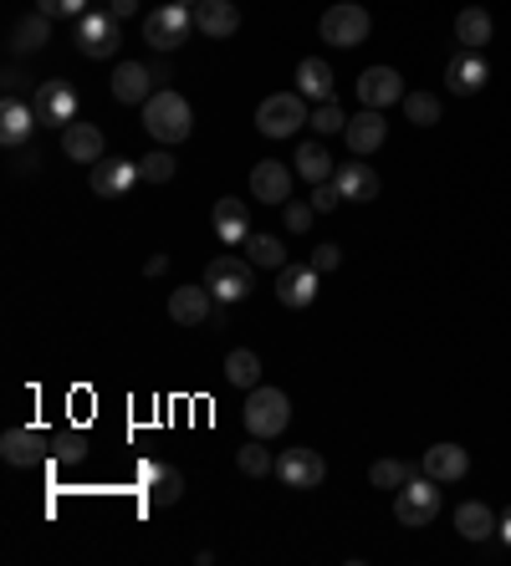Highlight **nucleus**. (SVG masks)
I'll return each mask as SVG.
<instances>
[{"label": "nucleus", "mask_w": 511, "mask_h": 566, "mask_svg": "<svg viewBox=\"0 0 511 566\" xmlns=\"http://www.w3.org/2000/svg\"><path fill=\"white\" fill-rule=\"evenodd\" d=\"M144 128H149L153 143H164V149H174V143H185L189 134H195V113H189V98L185 92H153L149 102H144Z\"/></svg>", "instance_id": "obj_1"}, {"label": "nucleus", "mask_w": 511, "mask_h": 566, "mask_svg": "<svg viewBox=\"0 0 511 566\" xmlns=\"http://www.w3.org/2000/svg\"><path fill=\"white\" fill-rule=\"evenodd\" d=\"M246 429H251V439H276V433L291 424V399L282 393V388H251V399H246Z\"/></svg>", "instance_id": "obj_2"}, {"label": "nucleus", "mask_w": 511, "mask_h": 566, "mask_svg": "<svg viewBox=\"0 0 511 566\" xmlns=\"http://www.w3.org/2000/svg\"><path fill=\"white\" fill-rule=\"evenodd\" d=\"M307 117H312V108H307L302 92H272V98L256 108V134L261 138H291Z\"/></svg>", "instance_id": "obj_3"}, {"label": "nucleus", "mask_w": 511, "mask_h": 566, "mask_svg": "<svg viewBox=\"0 0 511 566\" xmlns=\"http://www.w3.org/2000/svg\"><path fill=\"white\" fill-rule=\"evenodd\" d=\"M317 32H323L327 47H363V41H369V32H374V21H369V11H363V5H353V0H338V5H327V11H323Z\"/></svg>", "instance_id": "obj_4"}, {"label": "nucleus", "mask_w": 511, "mask_h": 566, "mask_svg": "<svg viewBox=\"0 0 511 566\" xmlns=\"http://www.w3.org/2000/svg\"><path fill=\"white\" fill-rule=\"evenodd\" d=\"M440 480H429V475H414L409 485H399V495H394V516L399 526H429V520L440 516Z\"/></svg>", "instance_id": "obj_5"}, {"label": "nucleus", "mask_w": 511, "mask_h": 566, "mask_svg": "<svg viewBox=\"0 0 511 566\" xmlns=\"http://www.w3.org/2000/svg\"><path fill=\"white\" fill-rule=\"evenodd\" d=\"M189 32H195V11H189V5H179V0H170V5H159V11H149V16H144V41H149L153 51L185 47Z\"/></svg>", "instance_id": "obj_6"}, {"label": "nucleus", "mask_w": 511, "mask_h": 566, "mask_svg": "<svg viewBox=\"0 0 511 566\" xmlns=\"http://www.w3.org/2000/svg\"><path fill=\"white\" fill-rule=\"evenodd\" d=\"M200 281L210 286V297H215V301H230V306L251 297V286H256V281H251V261H236V255H215V261L204 266Z\"/></svg>", "instance_id": "obj_7"}, {"label": "nucleus", "mask_w": 511, "mask_h": 566, "mask_svg": "<svg viewBox=\"0 0 511 566\" xmlns=\"http://www.w3.org/2000/svg\"><path fill=\"white\" fill-rule=\"evenodd\" d=\"M276 480L287 485V490H317L327 480V460L317 450H282L276 454Z\"/></svg>", "instance_id": "obj_8"}, {"label": "nucleus", "mask_w": 511, "mask_h": 566, "mask_svg": "<svg viewBox=\"0 0 511 566\" xmlns=\"http://www.w3.org/2000/svg\"><path fill=\"white\" fill-rule=\"evenodd\" d=\"M32 108L47 128H67V123H77V87L62 83V77H51V83L36 87Z\"/></svg>", "instance_id": "obj_9"}, {"label": "nucleus", "mask_w": 511, "mask_h": 566, "mask_svg": "<svg viewBox=\"0 0 511 566\" xmlns=\"http://www.w3.org/2000/svg\"><path fill=\"white\" fill-rule=\"evenodd\" d=\"M77 26V51L83 56H92V62H102V56H113L119 51V16H108V11H87L83 21H72Z\"/></svg>", "instance_id": "obj_10"}, {"label": "nucleus", "mask_w": 511, "mask_h": 566, "mask_svg": "<svg viewBox=\"0 0 511 566\" xmlns=\"http://www.w3.org/2000/svg\"><path fill=\"white\" fill-rule=\"evenodd\" d=\"M138 179H144V174H138V159H119V153H113V159L102 153L98 164H92V174H87V184H92L98 200H119V194H128Z\"/></svg>", "instance_id": "obj_11"}, {"label": "nucleus", "mask_w": 511, "mask_h": 566, "mask_svg": "<svg viewBox=\"0 0 511 566\" xmlns=\"http://www.w3.org/2000/svg\"><path fill=\"white\" fill-rule=\"evenodd\" d=\"M210 312H215V297H210V286H174L170 291V322L174 327H204L210 322Z\"/></svg>", "instance_id": "obj_12"}, {"label": "nucleus", "mask_w": 511, "mask_h": 566, "mask_svg": "<svg viewBox=\"0 0 511 566\" xmlns=\"http://www.w3.org/2000/svg\"><path fill=\"white\" fill-rule=\"evenodd\" d=\"M342 138H348L353 159H369V153L384 149V138H389V123H384V113H378V108H358V113L348 117Z\"/></svg>", "instance_id": "obj_13"}, {"label": "nucleus", "mask_w": 511, "mask_h": 566, "mask_svg": "<svg viewBox=\"0 0 511 566\" xmlns=\"http://www.w3.org/2000/svg\"><path fill=\"white\" fill-rule=\"evenodd\" d=\"M317 276H323V271L312 266V261H307V266H282L276 271V301L291 306V312L312 306V301H317Z\"/></svg>", "instance_id": "obj_14"}, {"label": "nucleus", "mask_w": 511, "mask_h": 566, "mask_svg": "<svg viewBox=\"0 0 511 566\" xmlns=\"http://www.w3.org/2000/svg\"><path fill=\"white\" fill-rule=\"evenodd\" d=\"M138 480H144V495H149V505H179L185 500V475L174 465H159V460H144L138 465Z\"/></svg>", "instance_id": "obj_15"}, {"label": "nucleus", "mask_w": 511, "mask_h": 566, "mask_svg": "<svg viewBox=\"0 0 511 566\" xmlns=\"http://www.w3.org/2000/svg\"><path fill=\"white\" fill-rule=\"evenodd\" d=\"M358 102L363 108H394V102H404V83H399V72L394 67H369L358 72Z\"/></svg>", "instance_id": "obj_16"}, {"label": "nucleus", "mask_w": 511, "mask_h": 566, "mask_svg": "<svg viewBox=\"0 0 511 566\" xmlns=\"http://www.w3.org/2000/svg\"><path fill=\"white\" fill-rule=\"evenodd\" d=\"M486 77H491V72H486V56H481V51L460 47L456 56L445 62V87H450L456 98H471V92H481V87H486Z\"/></svg>", "instance_id": "obj_17"}, {"label": "nucleus", "mask_w": 511, "mask_h": 566, "mask_svg": "<svg viewBox=\"0 0 511 566\" xmlns=\"http://www.w3.org/2000/svg\"><path fill=\"white\" fill-rule=\"evenodd\" d=\"M195 32L210 36V41H230V36L240 32L236 0H200V5H195Z\"/></svg>", "instance_id": "obj_18"}, {"label": "nucleus", "mask_w": 511, "mask_h": 566, "mask_svg": "<svg viewBox=\"0 0 511 566\" xmlns=\"http://www.w3.org/2000/svg\"><path fill=\"white\" fill-rule=\"evenodd\" d=\"M62 153H67L72 164H98L102 153H108V138H102L98 123H67L62 128Z\"/></svg>", "instance_id": "obj_19"}, {"label": "nucleus", "mask_w": 511, "mask_h": 566, "mask_svg": "<svg viewBox=\"0 0 511 566\" xmlns=\"http://www.w3.org/2000/svg\"><path fill=\"white\" fill-rule=\"evenodd\" d=\"M291 174L287 164H276V159H266V164H256L251 168V200L261 204H287L291 200Z\"/></svg>", "instance_id": "obj_20"}, {"label": "nucleus", "mask_w": 511, "mask_h": 566, "mask_svg": "<svg viewBox=\"0 0 511 566\" xmlns=\"http://www.w3.org/2000/svg\"><path fill=\"white\" fill-rule=\"evenodd\" d=\"M420 469H425L429 480H440V485H456L471 475V454L460 450V444H429L425 460H420Z\"/></svg>", "instance_id": "obj_21"}, {"label": "nucleus", "mask_w": 511, "mask_h": 566, "mask_svg": "<svg viewBox=\"0 0 511 566\" xmlns=\"http://www.w3.org/2000/svg\"><path fill=\"white\" fill-rule=\"evenodd\" d=\"M108 87H113V98L119 102H138V108H144V102L153 98V67L149 62H119Z\"/></svg>", "instance_id": "obj_22"}, {"label": "nucleus", "mask_w": 511, "mask_h": 566, "mask_svg": "<svg viewBox=\"0 0 511 566\" xmlns=\"http://www.w3.org/2000/svg\"><path fill=\"white\" fill-rule=\"evenodd\" d=\"M210 225H215V235H221L225 246H246V240H251V204H240L236 194H230V200H215Z\"/></svg>", "instance_id": "obj_23"}, {"label": "nucleus", "mask_w": 511, "mask_h": 566, "mask_svg": "<svg viewBox=\"0 0 511 566\" xmlns=\"http://www.w3.org/2000/svg\"><path fill=\"white\" fill-rule=\"evenodd\" d=\"M47 450H51V433H41V429H11L5 439H0V454H5V465H16V469L36 465V460H41Z\"/></svg>", "instance_id": "obj_24"}, {"label": "nucleus", "mask_w": 511, "mask_h": 566, "mask_svg": "<svg viewBox=\"0 0 511 566\" xmlns=\"http://www.w3.org/2000/svg\"><path fill=\"white\" fill-rule=\"evenodd\" d=\"M36 123H41V117H36L32 102H21V98L0 102V143H5V149H21V143L32 138Z\"/></svg>", "instance_id": "obj_25"}, {"label": "nucleus", "mask_w": 511, "mask_h": 566, "mask_svg": "<svg viewBox=\"0 0 511 566\" xmlns=\"http://www.w3.org/2000/svg\"><path fill=\"white\" fill-rule=\"evenodd\" d=\"M333 179H338V189H342V200H348V204H369V200H378V189H384L374 168L358 164V159H353V164H338Z\"/></svg>", "instance_id": "obj_26"}, {"label": "nucleus", "mask_w": 511, "mask_h": 566, "mask_svg": "<svg viewBox=\"0 0 511 566\" xmlns=\"http://www.w3.org/2000/svg\"><path fill=\"white\" fill-rule=\"evenodd\" d=\"M47 41H51V16L32 11V16H21L16 32H11V56H36Z\"/></svg>", "instance_id": "obj_27"}, {"label": "nucleus", "mask_w": 511, "mask_h": 566, "mask_svg": "<svg viewBox=\"0 0 511 566\" xmlns=\"http://www.w3.org/2000/svg\"><path fill=\"white\" fill-rule=\"evenodd\" d=\"M456 531L465 536V541H491L496 531H501V520L491 516V505H481V500H465L456 511Z\"/></svg>", "instance_id": "obj_28"}, {"label": "nucleus", "mask_w": 511, "mask_h": 566, "mask_svg": "<svg viewBox=\"0 0 511 566\" xmlns=\"http://www.w3.org/2000/svg\"><path fill=\"white\" fill-rule=\"evenodd\" d=\"M297 92H302L312 108H317V102H333V67L317 62V56H307L302 67H297Z\"/></svg>", "instance_id": "obj_29"}, {"label": "nucleus", "mask_w": 511, "mask_h": 566, "mask_svg": "<svg viewBox=\"0 0 511 566\" xmlns=\"http://www.w3.org/2000/svg\"><path fill=\"white\" fill-rule=\"evenodd\" d=\"M491 16H486V11H481V5H465V11H460L456 16V41L465 51H486V41H491Z\"/></svg>", "instance_id": "obj_30"}, {"label": "nucleus", "mask_w": 511, "mask_h": 566, "mask_svg": "<svg viewBox=\"0 0 511 566\" xmlns=\"http://www.w3.org/2000/svg\"><path fill=\"white\" fill-rule=\"evenodd\" d=\"M225 383H236L251 393L256 383H261V357H256L251 348H236L230 357H225Z\"/></svg>", "instance_id": "obj_31"}, {"label": "nucleus", "mask_w": 511, "mask_h": 566, "mask_svg": "<svg viewBox=\"0 0 511 566\" xmlns=\"http://www.w3.org/2000/svg\"><path fill=\"white\" fill-rule=\"evenodd\" d=\"M236 469L246 475V480H266V475L276 469V454L266 450L261 439H251V444H240L236 450Z\"/></svg>", "instance_id": "obj_32"}, {"label": "nucleus", "mask_w": 511, "mask_h": 566, "mask_svg": "<svg viewBox=\"0 0 511 566\" xmlns=\"http://www.w3.org/2000/svg\"><path fill=\"white\" fill-rule=\"evenodd\" d=\"M297 174H302L307 184L333 179V153H327L323 143H302V149H297Z\"/></svg>", "instance_id": "obj_33"}, {"label": "nucleus", "mask_w": 511, "mask_h": 566, "mask_svg": "<svg viewBox=\"0 0 511 566\" xmlns=\"http://www.w3.org/2000/svg\"><path fill=\"white\" fill-rule=\"evenodd\" d=\"M246 261H251V266H266V271H282L287 266V246H282L276 235H251V240H246Z\"/></svg>", "instance_id": "obj_34"}, {"label": "nucleus", "mask_w": 511, "mask_h": 566, "mask_svg": "<svg viewBox=\"0 0 511 566\" xmlns=\"http://www.w3.org/2000/svg\"><path fill=\"white\" fill-rule=\"evenodd\" d=\"M414 475H425V469L409 465V460H374V469H369V480H374L378 490H399V485H409Z\"/></svg>", "instance_id": "obj_35"}, {"label": "nucleus", "mask_w": 511, "mask_h": 566, "mask_svg": "<svg viewBox=\"0 0 511 566\" xmlns=\"http://www.w3.org/2000/svg\"><path fill=\"white\" fill-rule=\"evenodd\" d=\"M404 117L414 128H435L440 123V98L435 92H404Z\"/></svg>", "instance_id": "obj_36"}, {"label": "nucleus", "mask_w": 511, "mask_h": 566, "mask_svg": "<svg viewBox=\"0 0 511 566\" xmlns=\"http://www.w3.org/2000/svg\"><path fill=\"white\" fill-rule=\"evenodd\" d=\"M138 174H144L149 184H170L174 174H179V159H174L170 149H149L144 159H138Z\"/></svg>", "instance_id": "obj_37"}, {"label": "nucleus", "mask_w": 511, "mask_h": 566, "mask_svg": "<svg viewBox=\"0 0 511 566\" xmlns=\"http://www.w3.org/2000/svg\"><path fill=\"white\" fill-rule=\"evenodd\" d=\"M51 454H57L62 465H83V460H87V433H83V429L51 433Z\"/></svg>", "instance_id": "obj_38"}, {"label": "nucleus", "mask_w": 511, "mask_h": 566, "mask_svg": "<svg viewBox=\"0 0 511 566\" xmlns=\"http://www.w3.org/2000/svg\"><path fill=\"white\" fill-rule=\"evenodd\" d=\"M307 123L317 128V138H323V134H342V128H348V113H342L338 102H317V108H312V117H307Z\"/></svg>", "instance_id": "obj_39"}, {"label": "nucleus", "mask_w": 511, "mask_h": 566, "mask_svg": "<svg viewBox=\"0 0 511 566\" xmlns=\"http://www.w3.org/2000/svg\"><path fill=\"white\" fill-rule=\"evenodd\" d=\"M312 219H317V210H312V200H307V204H282V225H287V230L291 235H307V230H312Z\"/></svg>", "instance_id": "obj_40"}, {"label": "nucleus", "mask_w": 511, "mask_h": 566, "mask_svg": "<svg viewBox=\"0 0 511 566\" xmlns=\"http://www.w3.org/2000/svg\"><path fill=\"white\" fill-rule=\"evenodd\" d=\"M338 204H348V200H342V189H338V179L312 184V210H317V215H333Z\"/></svg>", "instance_id": "obj_41"}, {"label": "nucleus", "mask_w": 511, "mask_h": 566, "mask_svg": "<svg viewBox=\"0 0 511 566\" xmlns=\"http://www.w3.org/2000/svg\"><path fill=\"white\" fill-rule=\"evenodd\" d=\"M36 11H41V16H67V21H83L87 16V0H36Z\"/></svg>", "instance_id": "obj_42"}, {"label": "nucleus", "mask_w": 511, "mask_h": 566, "mask_svg": "<svg viewBox=\"0 0 511 566\" xmlns=\"http://www.w3.org/2000/svg\"><path fill=\"white\" fill-rule=\"evenodd\" d=\"M312 266L323 271V276H327V271H338L342 266V250L333 246V240H317V246H312Z\"/></svg>", "instance_id": "obj_43"}, {"label": "nucleus", "mask_w": 511, "mask_h": 566, "mask_svg": "<svg viewBox=\"0 0 511 566\" xmlns=\"http://www.w3.org/2000/svg\"><path fill=\"white\" fill-rule=\"evenodd\" d=\"M26 92V77H21V67H5V98H21Z\"/></svg>", "instance_id": "obj_44"}, {"label": "nucleus", "mask_w": 511, "mask_h": 566, "mask_svg": "<svg viewBox=\"0 0 511 566\" xmlns=\"http://www.w3.org/2000/svg\"><path fill=\"white\" fill-rule=\"evenodd\" d=\"M102 11H108V16H138V0H108V5H102Z\"/></svg>", "instance_id": "obj_45"}, {"label": "nucleus", "mask_w": 511, "mask_h": 566, "mask_svg": "<svg viewBox=\"0 0 511 566\" xmlns=\"http://www.w3.org/2000/svg\"><path fill=\"white\" fill-rule=\"evenodd\" d=\"M164 271H170V255H149L144 261V276H164Z\"/></svg>", "instance_id": "obj_46"}, {"label": "nucleus", "mask_w": 511, "mask_h": 566, "mask_svg": "<svg viewBox=\"0 0 511 566\" xmlns=\"http://www.w3.org/2000/svg\"><path fill=\"white\" fill-rule=\"evenodd\" d=\"M16 168H21V174H36V168H41V153H21V159H16Z\"/></svg>", "instance_id": "obj_47"}, {"label": "nucleus", "mask_w": 511, "mask_h": 566, "mask_svg": "<svg viewBox=\"0 0 511 566\" xmlns=\"http://www.w3.org/2000/svg\"><path fill=\"white\" fill-rule=\"evenodd\" d=\"M496 536H501V541H507V546H511V511H507V516H501V531H496Z\"/></svg>", "instance_id": "obj_48"}, {"label": "nucleus", "mask_w": 511, "mask_h": 566, "mask_svg": "<svg viewBox=\"0 0 511 566\" xmlns=\"http://www.w3.org/2000/svg\"><path fill=\"white\" fill-rule=\"evenodd\" d=\"M179 5H189V11H195V5H200V0H179Z\"/></svg>", "instance_id": "obj_49"}]
</instances>
